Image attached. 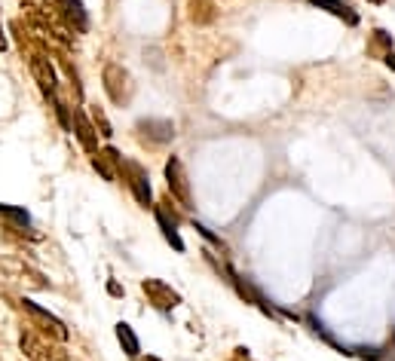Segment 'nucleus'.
<instances>
[{"instance_id":"nucleus-1","label":"nucleus","mask_w":395,"mask_h":361,"mask_svg":"<svg viewBox=\"0 0 395 361\" xmlns=\"http://www.w3.org/2000/svg\"><path fill=\"white\" fill-rule=\"evenodd\" d=\"M19 306H22V312L31 319V328H37L40 334H46V337H52V340H59V343H65L68 337V325L61 321L59 316H52L49 310H43L40 303H34V300H28V297H22L19 300Z\"/></svg>"},{"instance_id":"nucleus-2","label":"nucleus","mask_w":395,"mask_h":361,"mask_svg":"<svg viewBox=\"0 0 395 361\" xmlns=\"http://www.w3.org/2000/svg\"><path fill=\"white\" fill-rule=\"evenodd\" d=\"M117 175H123V181L129 184V190H132V196H135L138 205L153 209L150 175H147V168L141 163H135V159H120V163H117Z\"/></svg>"},{"instance_id":"nucleus-3","label":"nucleus","mask_w":395,"mask_h":361,"mask_svg":"<svg viewBox=\"0 0 395 361\" xmlns=\"http://www.w3.org/2000/svg\"><path fill=\"white\" fill-rule=\"evenodd\" d=\"M102 86L107 92V98H111L117 107L129 104L132 102V92H135V83H132L129 71L123 65H117V61H107L104 71H102Z\"/></svg>"},{"instance_id":"nucleus-4","label":"nucleus","mask_w":395,"mask_h":361,"mask_svg":"<svg viewBox=\"0 0 395 361\" xmlns=\"http://www.w3.org/2000/svg\"><path fill=\"white\" fill-rule=\"evenodd\" d=\"M19 346L28 355V361H68V352L61 346H52L49 337L40 331H22Z\"/></svg>"},{"instance_id":"nucleus-5","label":"nucleus","mask_w":395,"mask_h":361,"mask_svg":"<svg viewBox=\"0 0 395 361\" xmlns=\"http://www.w3.org/2000/svg\"><path fill=\"white\" fill-rule=\"evenodd\" d=\"M28 67H31V77H34V83L40 86L46 102H49L52 95H59V74L46 52H28Z\"/></svg>"},{"instance_id":"nucleus-6","label":"nucleus","mask_w":395,"mask_h":361,"mask_svg":"<svg viewBox=\"0 0 395 361\" xmlns=\"http://www.w3.org/2000/svg\"><path fill=\"white\" fill-rule=\"evenodd\" d=\"M166 184H169V193H172V199L181 202V209H193L190 181H187V172H184V163L178 157L166 159Z\"/></svg>"},{"instance_id":"nucleus-7","label":"nucleus","mask_w":395,"mask_h":361,"mask_svg":"<svg viewBox=\"0 0 395 361\" xmlns=\"http://www.w3.org/2000/svg\"><path fill=\"white\" fill-rule=\"evenodd\" d=\"M141 291H144L147 303L160 312H172L175 306H181V294L162 279H141Z\"/></svg>"},{"instance_id":"nucleus-8","label":"nucleus","mask_w":395,"mask_h":361,"mask_svg":"<svg viewBox=\"0 0 395 361\" xmlns=\"http://www.w3.org/2000/svg\"><path fill=\"white\" fill-rule=\"evenodd\" d=\"M52 10L59 13V19L68 25L71 34H89V13L83 6V0H52Z\"/></svg>"},{"instance_id":"nucleus-9","label":"nucleus","mask_w":395,"mask_h":361,"mask_svg":"<svg viewBox=\"0 0 395 361\" xmlns=\"http://www.w3.org/2000/svg\"><path fill=\"white\" fill-rule=\"evenodd\" d=\"M0 270L10 275V279L22 282V285H28V288H37V291L49 288V282L43 279V273H37L34 266L25 264L22 257H0Z\"/></svg>"},{"instance_id":"nucleus-10","label":"nucleus","mask_w":395,"mask_h":361,"mask_svg":"<svg viewBox=\"0 0 395 361\" xmlns=\"http://www.w3.org/2000/svg\"><path fill=\"white\" fill-rule=\"evenodd\" d=\"M71 132H74L77 141H80V147L86 150V153H92V157L102 150V147H98V132H95V126H92L89 113L83 111V107H74V113H71Z\"/></svg>"},{"instance_id":"nucleus-11","label":"nucleus","mask_w":395,"mask_h":361,"mask_svg":"<svg viewBox=\"0 0 395 361\" xmlns=\"http://www.w3.org/2000/svg\"><path fill=\"white\" fill-rule=\"evenodd\" d=\"M138 135L144 138L147 144H169L175 138V126L172 120H157V117H147V120H138Z\"/></svg>"},{"instance_id":"nucleus-12","label":"nucleus","mask_w":395,"mask_h":361,"mask_svg":"<svg viewBox=\"0 0 395 361\" xmlns=\"http://www.w3.org/2000/svg\"><path fill=\"white\" fill-rule=\"evenodd\" d=\"M309 6H316V10H325L328 15H334V19H340L343 25L355 28L362 22L359 10H355L353 3H346V0H309Z\"/></svg>"},{"instance_id":"nucleus-13","label":"nucleus","mask_w":395,"mask_h":361,"mask_svg":"<svg viewBox=\"0 0 395 361\" xmlns=\"http://www.w3.org/2000/svg\"><path fill=\"white\" fill-rule=\"evenodd\" d=\"M153 218H157V227H160L162 239L172 245L178 255H184V248H187V245H184L181 233H178V220H175V218H169V211L162 209V205H153Z\"/></svg>"},{"instance_id":"nucleus-14","label":"nucleus","mask_w":395,"mask_h":361,"mask_svg":"<svg viewBox=\"0 0 395 361\" xmlns=\"http://www.w3.org/2000/svg\"><path fill=\"white\" fill-rule=\"evenodd\" d=\"M120 150H114V147H104V150H98L95 157H92V168H95L98 175H102L104 181H117V163H120Z\"/></svg>"},{"instance_id":"nucleus-15","label":"nucleus","mask_w":395,"mask_h":361,"mask_svg":"<svg viewBox=\"0 0 395 361\" xmlns=\"http://www.w3.org/2000/svg\"><path fill=\"white\" fill-rule=\"evenodd\" d=\"M114 334H117V340H120V346L123 352L132 358V361H138L141 358V340H138V334L132 331V325L129 321H117V328H114Z\"/></svg>"},{"instance_id":"nucleus-16","label":"nucleus","mask_w":395,"mask_h":361,"mask_svg":"<svg viewBox=\"0 0 395 361\" xmlns=\"http://www.w3.org/2000/svg\"><path fill=\"white\" fill-rule=\"evenodd\" d=\"M0 218H6L10 224H6V230H25L31 227V214L25 209H19V205H6V202H0Z\"/></svg>"},{"instance_id":"nucleus-17","label":"nucleus","mask_w":395,"mask_h":361,"mask_svg":"<svg viewBox=\"0 0 395 361\" xmlns=\"http://www.w3.org/2000/svg\"><path fill=\"white\" fill-rule=\"evenodd\" d=\"M392 52V34H386L383 28H377L374 34L368 37V56L371 58H386Z\"/></svg>"},{"instance_id":"nucleus-18","label":"nucleus","mask_w":395,"mask_h":361,"mask_svg":"<svg viewBox=\"0 0 395 361\" xmlns=\"http://www.w3.org/2000/svg\"><path fill=\"white\" fill-rule=\"evenodd\" d=\"M89 120H92V126H95L98 138H104V141H111V138H114V126H111V120H107V113H104L98 104H92V107H89Z\"/></svg>"},{"instance_id":"nucleus-19","label":"nucleus","mask_w":395,"mask_h":361,"mask_svg":"<svg viewBox=\"0 0 395 361\" xmlns=\"http://www.w3.org/2000/svg\"><path fill=\"white\" fill-rule=\"evenodd\" d=\"M59 65H61V71L68 74V80H71V86H74V98L77 102H83V83H80V71L71 65V58L65 56V52H59Z\"/></svg>"},{"instance_id":"nucleus-20","label":"nucleus","mask_w":395,"mask_h":361,"mask_svg":"<svg viewBox=\"0 0 395 361\" xmlns=\"http://www.w3.org/2000/svg\"><path fill=\"white\" fill-rule=\"evenodd\" d=\"M350 355L362 358V361H383L386 349H380V346H350Z\"/></svg>"},{"instance_id":"nucleus-21","label":"nucleus","mask_w":395,"mask_h":361,"mask_svg":"<svg viewBox=\"0 0 395 361\" xmlns=\"http://www.w3.org/2000/svg\"><path fill=\"white\" fill-rule=\"evenodd\" d=\"M190 224H193V230H196V233L203 236V239H206L208 245H215V248H218V251H227V242H224L221 236H215V233H212V230H208L206 224H199V220H190Z\"/></svg>"},{"instance_id":"nucleus-22","label":"nucleus","mask_w":395,"mask_h":361,"mask_svg":"<svg viewBox=\"0 0 395 361\" xmlns=\"http://www.w3.org/2000/svg\"><path fill=\"white\" fill-rule=\"evenodd\" d=\"M107 294H111V297H123V294H126V291H123V285H120V282H107Z\"/></svg>"},{"instance_id":"nucleus-23","label":"nucleus","mask_w":395,"mask_h":361,"mask_svg":"<svg viewBox=\"0 0 395 361\" xmlns=\"http://www.w3.org/2000/svg\"><path fill=\"white\" fill-rule=\"evenodd\" d=\"M383 61H386V67H389V71H395V49H392V52H389V56H386Z\"/></svg>"},{"instance_id":"nucleus-24","label":"nucleus","mask_w":395,"mask_h":361,"mask_svg":"<svg viewBox=\"0 0 395 361\" xmlns=\"http://www.w3.org/2000/svg\"><path fill=\"white\" fill-rule=\"evenodd\" d=\"M138 361H160L157 355H144V358H138Z\"/></svg>"},{"instance_id":"nucleus-25","label":"nucleus","mask_w":395,"mask_h":361,"mask_svg":"<svg viewBox=\"0 0 395 361\" xmlns=\"http://www.w3.org/2000/svg\"><path fill=\"white\" fill-rule=\"evenodd\" d=\"M371 3H383V0H371Z\"/></svg>"},{"instance_id":"nucleus-26","label":"nucleus","mask_w":395,"mask_h":361,"mask_svg":"<svg viewBox=\"0 0 395 361\" xmlns=\"http://www.w3.org/2000/svg\"><path fill=\"white\" fill-rule=\"evenodd\" d=\"M22 3H34V0H22Z\"/></svg>"}]
</instances>
